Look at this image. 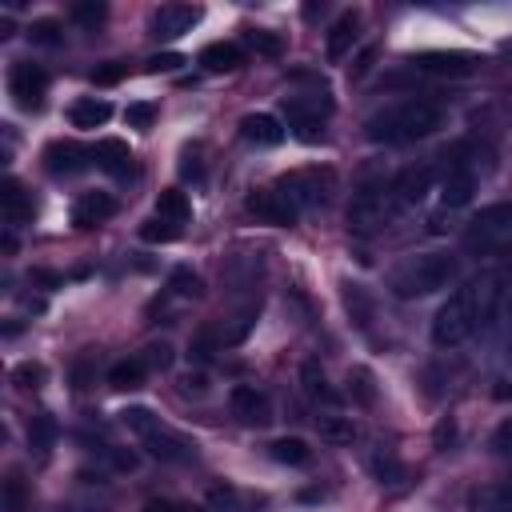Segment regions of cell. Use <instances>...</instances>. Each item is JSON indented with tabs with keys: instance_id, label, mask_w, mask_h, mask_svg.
I'll list each match as a JSON object with an SVG mask.
<instances>
[{
	"instance_id": "22",
	"label": "cell",
	"mask_w": 512,
	"mask_h": 512,
	"mask_svg": "<svg viewBox=\"0 0 512 512\" xmlns=\"http://www.w3.org/2000/svg\"><path fill=\"white\" fill-rule=\"evenodd\" d=\"M356 28H360V16H356V12H340V16H336V24L328 28V40H324V48H328V60H340V56L352 48V40H356Z\"/></svg>"
},
{
	"instance_id": "50",
	"label": "cell",
	"mask_w": 512,
	"mask_h": 512,
	"mask_svg": "<svg viewBox=\"0 0 512 512\" xmlns=\"http://www.w3.org/2000/svg\"><path fill=\"white\" fill-rule=\"evenodd\" d=\"M144 512H180V508H176L172 500H148V504H144Z\"/></svg>"
},
{
	"instance_id": "23",
	"label": "cell",
	"mask_w": 512,
	"mask_h": 512,
	"mask_svg": "<svg viewBox=\"0 0 512 512\" xmlns=\"http://www.w3.org/2000/svg\"><path fill=\"white\" fill-rule=\"evenodd\" d=\"M144 448H148V456H156V460H188V456H192V444H188L184 436L168 432V428L152 432V436L144 440Z\"/></svg>"
},
{
	"instance_id": "39",
	"label": "cell",
	"mask_w": 512,
	"mask_h": 512,
	"mask_svg": "<svg viewBox=\"0 0 512 512\" xmlns=\"http://www.w3.org/2000/svg\"><path fill=\"white\" fill-rule=\"evenodd\" d=\"M348 392H352L360 404H372V400H376L372 372H368V368H352V372H348Z\"/></svg>"
},
{
	"instance_id": "49",
	"label": "cell",
	"mask_w": 512,
	"mask_h": 512,
	"mask_svg": "<svg viewBox=\"0 0 512 512\" xmlns=\"http://www.w3.org/2000/svg\"><path fill=\"white\" fill-rule=\"evenodd\" d=\"M32 280H40V284H48V288H60V276H56V272H44V268H36Z\"/></svg>"
},
{
	"instance_id": "13",
	"label": "cell",
	"mask_w": 512,
	"mask_h": 512,
	"mask_svg": "<svg viewBox=\"0 0 512 512\" xmlns=\"http://www.w3.org/2000/svg\"><path fill=\"white\" fill-rule=\"evenodd\" d=\"M228 404L244 424H268L272 420V396L264 388H256V384H232Z\"/></svg>"
},
{
	"instance_id": "2",
	"label": "cell",
	"mask_w": 512,
	"mask_h": 512,
	"mask_svg": "<svg viewBox=\"0 0 512 512\" xmlns=\"http://www.w3.org/2000/svg\"><path fill=\"white\" fill-rule=\"evenodd\" d=\"M436 128H444V104L424 100V96L384 104L380 112L364 120V136L376 144H412V140L432 136Z\"/></svg>"
},
{
	"instance_id": "37",
	"label": "cell",
	"mask_w": 512,
	"mask_h": 512,
	"mask_svg": "<svg viewBox=\"0 0 512 512\" xmlns=\"http://www.w3.org/2000/svg\"><path fill=\"white\" fill-rule=\"evenodd\" d=\"M68 12H72V20H76V24H84V28H96V24L108 16V4H104V0H76Z\"/></svg>"
},
{
	"instance_id": "1",
	"label": "cell",
	"mask_w": 512,
	"mask_h": 512,
	"mask_svg": "<svg viewBox=\"0 0 512 512\" xmlns=\"http://www.w3.org/2000/svg\"><path fill=\"white\" fill-rule=\"evenodd\" d=\"M504 296V272H480L468 284H460L432 316V344L436 348H460L476 328H484Z\"/></svg>"
},
{
	"instance_id": "30",
	"label": "cell",
	"mask_w": 512,
	"mask_h": 512,
	"mask_svg": "<svg viewBox=\"0 0 512 512\" xmlns=\"http://www.w3.org/2000/svg\"><path fill=\"white\" fill-rule=\"evenodd\" d=\"M472 508H476V512H512V484L476 488V492H472Z\"/></svg>"
},
{
	"instance_id": "19",
	"label": "cell",
	"mask_w": 512,
	"mask_h": 512,
	"mask_svg": "<svg viewBox=\"0 0 512 512\" xmlns=\"http://www.w3.org/2000/svg\"><path fill=\"white\" fill-rule=\"evenodd\" d=\"M244 64V48L236 40H216L200 48V68L204 72H236Z\"/></svg>"
},
{
	"instance_id": "3",
	"label": "cell",
	"mask_w": 512,
	"mask_h": 512,
	"mask_svg": "<svg viewBox=\"0 0 512 512\" xmlns=\"http://www.w3.org/2000/svg\"><path fill=\"white\" fill-rule=\"evenodd\" d=\"M456 276H460V264H456L452 252H416L400 268H392L388 288L400 300H420V296H432V292L448 288Z\"/></svg>"
},
{
	"instance_id": "40",
	"label": "cell",
	"mask_w": 512,
	"mask_h": 512,
	"mask_svg": "<svg viewBox=\"0 0 512 512\" xmlns=\"http://www.w3.org/2000/svg\"><path fill=\"white\" fill-rule=\"evenodd\" d=\"M12 380H16V388L32 392V388H40V384H44V364L24 360V364H16V368H12Z\"/></svg>"
},
{
	"instance_id": "5",
	"label": "cell",
	"mask_w": 512,
	"mask_h": 512,
	"mask_svg": "<svg viewBox=\"0 0 512 512\" xmlns=\"http://www.w3.org/2000/svg\"><path fill=\"white\" fill-rule=\"evenodd\" d=\"M464 248L476 256H492V252L512 248V204L500 200V204L480 208L464 228Z\"/></svg>"
},
{
	"instance_id": "44",
	"label": "cell",
	"mask_w": 512,
	"mask_h": 512,
	"mask_svg": "<svg viewBox=\"0 0 512 512\" xmlns=\"http://www.w3.org/2000/svg\"><path fill=\"white\" fill-rule=\"evenodd\" d=\"M140 360L148 364V368H156V372H164V368H172V348L160 340V344H148L144 352H140Z\"/></svg>"
},
{
	"instance_id": "32",
	"label": "cell",
	"mask_w": 512,
	"mask_h": 512,
	"mask_svg": "<svg viewBox=\"0 0 512 512\" xmlns=\"http://www.w3.org/2000/svg\"><path fill=\"white\" fill-rule=\"evenodd\" d=\"M220 348H224V332H216V328H200V332L188 340V356L200 360V364H208Z\"/></svg>"
},
{
	"instance_id": "41",
	"label": "cell",
	"mask_w": 512,
	"mask_h": 512,
	"mask_svg": "<svg viewBox=\"0 0 512 512\" xmlns=\"http://www.w3.org/2000/svg\"><path fill=\"white\" fill-rule=\"evenodd\" d=\"M372 472H376L384 484H396V480H404V468H400V460H396L392 452H376V456H372Z\"/></svg>"
},
{
	"instance_id": "6",
	"label": "cell",
	"mask_w": 512,
	"mask_h": 512,
	"mask_svg": "<svg viewBox=\"0 0 512 512\" xmlns=\"http://www.w3.org/2000/svg\"><path fill=\"white\" fill-rule=\"evenodd\" d=\"M476 192V160L472 144H452L444 152V180H440V204L444 208H464Z\"/></svg>"
},
{
	"instance_id": "53",
	"label": "cell",
	"mask_w": 512,
	"mask_h": 512,
	"mask_svg": "<svg viewBox=\"0 0 512 512\" xmlns=\"http://www.w3.org/2000/svg\"><path fill=\"white\" fill-rule=\"evenodd\" d=\"M508 344H512V300H508Z\"/></svg>"
},
{
	"instance_id": "20",
	"label": "cell",
	"mask_w": 512,
	"mask_h": 512,
	"mask_svg": "<svg viewBox=\"0 0 512 512\" xmlns=\"http://www.w3.org/2000/svg\"><path fill=\"white\" fill-rule=\"evenodd\" d=\"M0 208H4V220L8 224H24V220H32V192L16 176H8L0 184Z\"/></svg>"
},
{
	"instance_id": "11",
	"label": "cell",
	"mask_w": 512,
	"mask_h": 512,
	"mask_svg": "<svg viewBox=\"0 0 512 512\" xmlns=\"http://www.w3.org/2000/svg\"><path fill=\"white\" fill-rule=\"evenodd\" d=\"M200 4H160L152 16H148V32L156 40H176L184 32H192L200 24Z\"/></svg>"
},
{
	"instance_id": "46",
	"label": "cell",
	"mask_w": 512,
	"mask_h": 512,
	"mask_svg": "<svg viewBox=\"0 0 512 512\" xmlns=\"http://www.w3.org/2000/svg\"><path fill=\"white\" fill-rule=\"evenodd\" d=\"M488 444H492V452H496V456H512V416H508L504 424H496V432H492V440H488Z\"/></svg>"
},
{
	"instance_id": "47",
	"label": "cell",
	"mask_w": 512,
	"mask_h": 512,
	"mask_svg": "<svg viewBox=\"0 0 512 512\" xmlns=\"http://www.w3.org/2000/svg\"><path fill=\"white\" fill-rule=\"evenodd\" d=\"M124 72H128V68L116 64V60H112V64H100V68H92V84H120Z\"/></svg>"
},
{
	"instance_id": "43",
	"label": "cell",
	"mask_w": 512,
	"mask_h": 512,
	"mask_svg": "<svg viewBox=\"0 0 512 512\" xmlns=\"http://www.w3.org/2000/svg\"><path fill=\"white\" fill-rule=\"evenodd\" d=\"M24 504H28L24 480H20V476H8V480H4V512H24Z\"/></svg>"
},
{
	"instance_id": "36",
	"label": "cell",
	"mask_w": 512,
	"mask_h": 512,
	"mask_svg": "<svg viewBox=\"0 0 512 512\" xmlns=\"http://www.w3.org/2000/svg\"><path fill=\"white\" fill-rule=\"evenodd\" d=\"M140 240H148V244H172V240H180V224L152 216V220L140 224Z\"/></svg>"
},
{
	"instance_id": "24",
	"label": "cell",
	"mask_w": 512,
	"mask_h": 512,
	"mask_svg": "<svg viewBox=\"0 0 512 512\" xmlns=\"http://www.w3.org/2000/svg\"><path fill=\"white\" fill-rule=\"evenodd\" d=\"M144 376H148V364H144L140 356H124V360H116V364L108 368V384H112L116 392H132V388H140Z\"/></svg>"
},
{
	"instance_id": "16",
	"label": "cell",
	"mask_w": 512,
	"mask_h": 512,
	"mask_svg": "<svg viewBox=\"0 0 512 512\" xmlns=\"http://www.w3.org/2000/svg\"><path fill=\"white\" fill-rule=\"evenodd\" d=\"M284 124L272 116V112H248L244 120H240V136L248 140V144H260V148H276L280 140H284Z\"/></svg>"
},
{
	"instance_id": "26",
	"label": "cell",
	"mask_w": 512,
	"mask_h": 512,
	"mask_svg": "<svg viewBox=\"0 0 512 512\" xmlns=\"http://www.w3.org/2000/svg\"><path fill=\"white\" fill-rule=\"evenodd\" d=\"M316 428H320V436L328 440V444H352L356 440V420L352 416H340V412H324V416H316Z\"/></svg>"
},
{
	"instance_id": "28",
	"label": "cell",
	"mask_w": 512,
	"mask_h": 512,
	"mask_svg": "<svg viewBox=\"0 0 512 512\" xmlns=\"http://www.w3.org/2000/svg\"><path fill=\"white\" fill-rule=\"evenodd\" d=\"M156 216H160V220H172V224H184V220L192 216V204H188V196H184L180 188H164V192L156 196Z\"/></svg>"
},
{
	"instance_id": "15",
	"label": "cell",
	"mask_w": 512,
	"mask_h": 512,
	"mask_svg": "<svg viewBox=\"0 0 512 512\" xmlns=\"http://www.w3.org/2000/svg\"><path fill=\"white\" fill-rule=\"evenodd\" d=\"M392 184V196H396V204L400 208H412L416 200H424V192L432 188V164H412V168H404L396 180H388Z\"/></svg>"
},
{
	"instance_id": "17",
	"label": "cell",
	"mask_w": 512,
	"mask_h": 512,
	"mask_svg": "<svg viewBox=\"0 0 512 512\" xmlns=\"http://www.w3.org/2000/svg\"><path fill=\"white\" fill-rule=\"evenodd\" d=\"M112 212H116V200H112L108 192H84V196H76V204H72V224H76V228H96V224H104Z\"/></svg>"
},
{
	"instance_id": "25",
	"label": "cell",
	"mask_w": 512,
	"mask_h": 512,
	"mask_svg": "<svg viewBox=\"0 0 512 512\" xmlns=\"http://www.w3.org/2000/svg\"><path fill=\"white\" fill-rule=\"evenodd\" d=\"M120 424H124L140 444H144L152 432H160V428H164V424H160V416H156L152 408H144V404H128V408L120 412Z\"/></svg>"
},
{
	"instance_id": "52",
	"label": "cell",
	"mask_w": 512,
	"mask_h": 512,
	"mask_svg": "<svg viewBox=\"0 0 512 512\" xmlns=\"http://www.w3.org/2000/svg\"><path fill=\"white\" fill-rule=\"evenodd\" d=\"M496 52H500L504 60H512V36H508V40H500V48H496Z\"/></svg>"
},
{
	"instance_id": "27",
	"label": "cell",
	"mask_w": 512,
	"mask_h": 512,
	"mask_svg": "<svg viewBox=\"0 0 512 512\" xmlns=\"http://www.w3.org/2000/svg\"><path fill=\"white\" fill-rule=\"evenodd\" d=\"M300 384H304V392H308L316 404H336V392L328 388V376H324V368H320L316 360H304V364H300Z\"/></svg>"
},
{
	"instance_id": "45",
	"label": "cell",
	"mask_w": 512,
	"mask_h": 512,
	"mask_svg": "<svg viewBox=\"0 0 512 512\" xmlns=\"http://www.w3.org/2000/svg\"><path fill=\"white\" fill-rule=\"evenodd\" d=\"M180 64H184V56H180V52H156V56H148V60H144V68H148V72H176Z\"/></svg>"
},
{
	"instance_id": "21",
	"label": "cell",
	"mask_w": 512,
	"mask_h": 512,
	"mask_svg": "<svg viewBox=\"0 0 512 512\" xmlns=\"http://www.w3.org/2000/svg\"><path fill=\"white\" fill-rule=\"evenodd\" d=\"M108 116H112V104L104 96H80L68 108V124L72 128H100Z\"/></svg>"
},
{
	"instance_id": "54",
	"label": "cell",
	"mask_w": 512,
	"mask_h": 512,
	"mask_svg": "<svg viewBox=\"0 0 512 512\" xmlns=\"http://www.w3.org/2000/svg\"><path fill=\"white\" fill-rule=\"evenodd\" d=\"M60 512H84V508H60Z\"/></svg>"
},
{
	"instance_id": "14",
	"label": "cell",
	"mask_w": 512,
	"mask_h": 512,
	"mask_svg": "<svg viewBox=\"0 0 512 512\" xmlns=\"http://www.w3.org/2000/svg\"><path fill=\"white\" fill-rule=\"evenodd\" d=\"M92 164V148H80L76 140H52L44 148V168L52 176H76Z\"/></svg>"
},
{
	"instance_id": "12",
	"label": "cell",
	"mask_w": 512,
	"mask_h": 512,
	"mask_svg": "<svg viewBox=\"0 0 512 512\" xmlns=\"http://www.w3.org/2000/svg\"><path fill=\"white\" fill-rule=\"evenodd\" d=\"M248 212L256 216V220H264V224H276V228H288V224H296V208H292V200L276 188V184H268V188H256V192H248Z\"/></svg>"
},
{
	"instance_id": "35",
	"label": "cell",
	"mask_w": 512,
	"mask_h": 512,
	"mask_svg": "<svg viewBox=\"0 0 512 512\" xmlns=\"http://www.w3.org/2000/svg\"><path fill=\"white\" fill-rule=\"evenodd\" d=\"M244 44H248L256 56H280V52H284V40H280L276 32H268V28H248V32H244Z\"/></svg>"
},
{
	"instance_id": "42",
	"label": "cell",
	"mask_w": 512,
	"mask_h": 512,
	"mask_svg": "<svg viewBox=\"0 0 512 512\" xmlns=\"http://www.w3.org/2000/svg\"><path fill=\"white\" fill-rule=\"evenodd\" d=\"M152 120H156V108L148 100H136V104L124 108V124L128 128H152Z\"/></svg>"
},
{
	"instance_id": "38",
	"label": "cell",
	"mask_w": 512,
	"mask_h": 512,
	"mask_svg": "<svg viewBox=\"0 0 512 512\" xmlns=\"http://www.w3.org/2000/svg\"><path fill=\"white\" fill-rule=\"evenodd\" d=\"M28 40L32 44H60V20H52V16L32 20L28 24Z\"/></svg>"
},
{
	"instance_id": "29",
	"label": "cell",
	"mask_w": 512,
	"mask_h": 512,
	"mask_svg": "<svg viewBox=\"0 0 512 512\" xmlns=\"http://www.w3.org/2000/svg\"><path fill=\"white\" fill-rule=\"evenodd\" d=\"M268 452H272V460H276V464H292V468L312 460V448H308L300 436H280V440H272V444H268Z\"/></svg>"
},
{
	"instance_id": "10",
	"label": "cell",
	"mask_w": 512,
	"mask_h": 512,
	"mask_svg": "<svg viewBox=\"0 0 512 512\" xmlns=\"http://www.w3.org/2000/svg\"><path fill=\"white\" fill-rule=\"evenodd\" d=\"M8 92L16 96L20 108L36 112L44 104V92H48V72L40 64H32V60H16L8 68Z\"/></svg>"
},
{
	"instance_id": "31",
	"label": "cell",
	"mask_w": 512,
	"mask_h": 512,
	"mask_svg": "<svg viewBox=\"0 0 512 512\" xmlns=\"http://www.w3.org/2000/svg\"><path fill=\"white\" fill-rule=\"evenodd\" d=\"M168 288L180 296V300H200L204 296V280H200V272H192V268H172V276H168Z\"/></svg>"
},
{
	"instance_id": "7",
	"label": "cell",
	"mask_w": 512,
	"mask_h": 512,
	"mask_svg": "<svg viewBox=\"0 0 512 512\" xmlns=\"http://www.w3.org/2000/svg\"><path fill=\"white\" fill-rule=\"evenodd\" d=\"M276 188L292 200L296 212H308V208H320V204L332 196L336 176H332V168H296V172L280 176Z\"/></svg>"
},
{
	"instance_id": "4",
	"label": "cell",
	"mask_w": 512,
	"mask_h": 512,
	"mask_svg": "<svg viewBox=\"0 0 512 512\" xmlns=\"http://www.w3.org/2000/svg\"><path fill=\"white\" fill-rule=\"evenodd\" d=\"M400 212H404V208L396 204L392 184H364V188L352 196V204H348V228H352L356 236H372V232L388 228Z\"/></svg>"
},
{
	"instance_id": "34",
	"label": "cell",
	"mask_w": 512,
	"mask_h": 512,
	"mask_svg": "<svg viewBox=\"0 0 512 512\" xmlns=\"http://www.w3.org/2000/svg\"><path fill=\"white\" fill-rule=\"evenodd\" d=\"M344 308L352 312V320L360 324V328H368L372 324V300H368V292L360 288V284H344Z\"/></svg>"
},
{
	"instance_id": "8",
	"label": "cell",
	"mask_w": 512,
	"mask_h": 512,
	"mask_svg": "<svg viewBox=\"0 0 512 512\" xmlns=\"http://www.w3.org/2000/svg\"><path fill=\"white\" fill-rule=\"evenodd\" d=\"M332 112L328 92H312V96H284V116H288V132L316 144L324 136V116Z\"/></svg>"
},
{
	"instance_id": "18",
	"label": "cell",
	"mask_w": 512,
	"mask_h": 512,
	"mask_svg": "<svg viewBox=\"0 0 512 512\" xmlns=\"http://www.w3.org/2000/svg\"><path fill=\"white\" fill-rule=\"evenodd\" d=\"M92 160H96V168H104V172H112V176H128V168H132V148H128L124 140H116V136H104V140L92 144Z\"/></svg>"
},
{
	"instance_id": "51",
	"label": "cell",
	"mask_w": 512,
	"mask_h": 512,
	"mask_svg": "<svg viewBox=\"0 0 512 512\" xmlns=\"http://www.w3.org/2000/svg\"><path fill=\"white\" fill-rule=\"evenodd\" d=\"M184 176H200V164H196V160H192V156H188V160H184Z\"/></svg>"
},
{
	"instance_id": "9",
	"label": "cell",
	"mask_w": 512,
	"mask_h": 512,
	"mask_svg": "<svg viewBox=\"0 0 512 512\" xmlns=\"http://www.w3.org/2000/svg\"><path fill=\"white\" fill-rule=\"evenodd\" d=\"M484 60L476 56V52H444V48H428V52H416V56H408V72L412 76H448V80H456V76H472L476 68H480Z\"/></svg>"
},
{
	"instance_id": "33",
	"label": "cell",
	"mask_w": 512,
	"mask_h": 512,
	"mask_svg": "<svg viewBox=\"0 0 512 512\" xmlns=\"http://www.w3.org/2000/svg\"><path fill=\"white\" fill-rule=\"evenodd\" d=\"M56 420L48 416V412H36L32 420H28V444L36 448V452H48L52 444H56Z\"/></svg>"
},
{
	"instance_id": "48",
	"label": "cell",
	"mask_w": 512,
	"mask_h": 512,
	"mask_svg": "<svg viewBox=\"0 0 512 512\" xmlns=\"http://www.w3.org/2000/svg\"><path fill=\"white\" fill-rule=\"evenodd\" d=\"M208 500H212L216 508H224V512H232V508H236V492H232V488H224V484H216V488L208 492Z\"/></svg>"
}]
</instances>
